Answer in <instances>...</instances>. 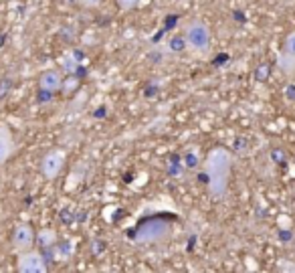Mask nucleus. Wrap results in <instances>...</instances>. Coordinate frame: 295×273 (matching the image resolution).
Instances as JSON below:
<instances>
[{"label": "nucleus", "mask_w": 295, "mask_h": 273, "mask_svg": "<svg viewBox=\"0 0 295 273\" xmlns=\"http://www.w3.org/2000/svg\"><path fill=\"white\" fill-rule=\"evenodd\" d=\"M231 154L224 148H214L206 158V184L214 198L226 193L231 180Z\"/></svg>", "instance_id": "nucleus-1"}, {"label": "nucleus", "mask_w": 295, "mask_h": 273, "mask_svg": "<svg viewBox=\"0 0 295 273\" xmlns=\"http://www.w3.org/2000/svg\"><path fill=\"white\" fill-rule=\"evenodd\" d=\"M184 40H186V49H188L196 57H204L210 51L212 43V35H210V26L204 19H190L184 24Z\"/></svg>", "instance_id": "nucleus-2"}, {"label": "nucleus", "mask_w": 295, "mask_h": 273, "mask_svg": "<svg viewBox=\"0 0 295 273\" xmlns=\"http://www.w3.org/2000/svg\"><path fill=\"white\" fill-rule=\"evenodd\" d=\"M17 269L20 273H45L47 271V261H45L43 253H38L35 249H26V251L18 253Z\"/></svg>", "instance_id": "nucleus-3"}, {"label": "nucleus", "mask_w": 295, "mask_h": 273, "mask_svg": "<svg viewBox=\"0 0 295 273\" xmlns=\"http://www.w3.org/2000/svg\"><path fill=\"white\" fill-rule=\"evenodd\" d=\"M65 166V152L63 150H49L41 160V174L47 180H55Z\"/></svg>", "instance_id": "nucleus-4"}, {"label": "nucleus", "mask_w": 295, "mask_h": 273, "mask_svg": "<svg viewBox=\"0 0 295 273\" xmlns=\"http://www.w3.org/2000/svg\"><path fill=\"white\" fill-rule=\"evenodd\" d=\"M37 241L35 235V229L29 223H18L12 231V247H15L17 253L26 251V249H33V245Z\"/></svg>", "instance_id": "nucleus-5"}, {"label": "nucleus", "mask_w": 295, "mask_h": 273, "mask_svg": "<svg viewBox=\"0 0 295 273\" xmlns=\"http://www.w3.org/2000/svg\"><path fill=\"white\" fill-rule=\"evenodd\" d=\"M38 89L43 93H57L63 89V75L61 71L57 69H49V71H43L41 77H38Z\"/></svg>", "instance_id": "nucleus-6"}, {"label": "nucleus", "mask_w": 295, "mask_h": 273, "mask_svg": "<svg viewBox=\"0 0 295 273\" xmlns=\"http://www.w3.org/2000/svg\"><path fill=\"white\" fill-rule=\"evenodd\" d=\"M15 152V138H12V132L8 126L0 124V166L12 156Z\"/></svg>", "instance_id": "nucleus-7"}, {"label": "nucleus", "mask_w": 295, "mask_h": 273, "mask_svg": "<svg viewBox=\"0 0 295 273\" xmlns=\"http://www.w3.org/2000/svg\"><path fill=\"white\" fill-rule=\"evenodd\" d=\"M279 69H281V73H285L287 77L295 75V57H293V55L281 51V55H279Z\"/></svg>", "instance_id": "nucleus-8"}, {"label": "nucleus", "mask_w": 295, "mask_h": 273, "mask_svg": "<svg viewBox=\"0 0 295 273\" xmlns=\"http://www.w3.org/2000/svg\"><path fill=\"white\" fill-rule=\"evenodd\" d=\"M168 49H170L172 53H182V51L186 49V40H184V37L174 35V37L168 40Z\"/></svg>", "instance_id": "nucleus-9"}, {"label": "nucleus", "mask_w": 295, "mask_h": 273, "mask_svg": "<svg viewBox=\"0 0 295 273\" xmlns=\"http://www.w3.org/2000/svg\"><path fill=\"white\" fill-rule=\"evenodd\" d=\"M115 4L122 8V10H131L140 4V0H115Z\"/></svg>", "instance_id": "nucleus-10"}, {"label": "nucleus", "mask_w": 295, "mask_h": 273, "mask_svg": "<svg viewBox=\"0 0 295 273\" xmlns=\"http://www.w3.org/2000/svg\"><path fill=\"white\" fill-rule=\"evenodd\" d=\"M283 51L295 57V33H291V35L285 39V47H283Z\"/></svg>", "instance_id": "nucleus-11"}, {"label": "nucleus", "mask_w": 295, "mask_h": 273, "mask_svg": "<svg viewBox=\"0 0 295 273\" xmlns=\"http://www.w3.org/2000/svg\"><path fill=\"white\" fill-rule=\"evenodd\" d=\"M103 0H79V4L85 6V8H97Z\"/></svg>", "instance_id": "nucleus-12"}]
</instances>
